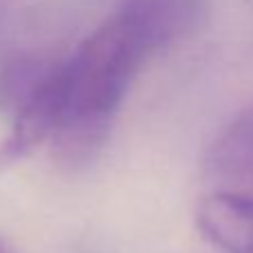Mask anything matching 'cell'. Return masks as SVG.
<instances>
[{
  "instance_id": "obj_5",
  "label": "cell",
  "mask_w": 253,
  "mask_h": 253,
  "mask_svg": "<svg viewBox=\"0 0 253 253\" xmlns=\"http://www.w3.org/2000/svg\"><path fill=\"white\" fill-rule=\"evenodd\" d=\"M63 61L36 52H18L0 63V112L14 117L58 74Z\"/></svg>"
},
{
  "instance_id": "obj_2",
  "label": "cell",
  "mask_w": 253,
  "mask_h": 253,
  "mask_svg": "<svg viewBox=\"0 0 253 253\" xmlns=\"http://www.w3.org/2000/svg\"><path fill=\"white\" fill-rule=\"evenodd\" d=\"M206 0H121L117 16L134 32L148 54L191 36L202 23Z\"/></svg>"
},
{
  "instance_id": "obj_1",
  "label": "cell",
  "mask_w": 253,
  "mask_h": 253,
  "mask_svg": "<svg viewBox=\"0 0 253 253\" xmlns=\"http://www.w3.org/2000/svg\"><path fill=\"white\" fill-rule=\"evenodd\" d=\"M148 56L134 32L115 14L63 63L65 115L52 139L61 162L72 166L94 157L126 90Z\"/></svg>"
},
{
  "instance_id": "obj_7",
  "label": "cell",
  "mask_w": 253,
  "mask_h": 253,
  "mask_svg": "<svg viewBox=\"0 0 253 253\" xmlns=\"http://www.w3.org/2000/svg\"><path fill=\"white\" fill-rule=\"evenodd\" d=\"M16 0H0V29H2V25H5V20L9 18L11 9H14Z\"/></svg>"
},
{
  "instance_id": "obj_6",
  "label": "cell",
  "mask_w": 253,
  "mask_h": 253,
  "mask_svg": "<svg viewBox=\"0 0 253 253\" xmlns=\"http://www.w3.org/2000/svg\"><path fill=\"white\" fill-rule=\"evenodd\" d=\"M206 168L220 179L253 184V108L240 112L213 139Z\"/></svg>"
},
{
  "instance_id": "obj_4",
  "label": "cell",
  "mask_w": 253,
  "mask_h": 253,
  "mask_svg": "<svg viewBox=\"0 0 253 253\" xmlns=\"http://www.w3.org/2000/svg\"><path fill=\"white\" fill-rule=\"evenodd\" d=\"M195 222L204 240L224 253H253V195L215 191L200 202Z\"/></svg>"
},
{
  "instance_id": "obj_8",
  "label": "cell",
  "mask_w": 253,
  "mask_h": 253,
  "mask_svg": "<svg viewBox=\"0 0 253 253\" xmlns=\"http://www.w3.org/2000/svg\"><path fill=\"white\" fill-rule=\"evenodd\" d=\"M0 253H16V251H14V247H11V244L7 242V240L2 238V235H0Z\"/></svg>"
},
{
  "instance_id": "obj_3",
  "label": "cell",
  "mask_w": 253,
  "mask_h": 253,
  "mask_svg": "<svg viewBox=\"0 0 253 253\" xmlns=\"http://www.w3.org/2000/svg\"><path fill=\"white\" fill-rule=\"evenodd\" d=\"M63 115H65V83L61 65L56 77L23 110L11 117V132L0 143V168H7L29 157L39 146L54 139Z\"/></svg>"
}]
</instances>
